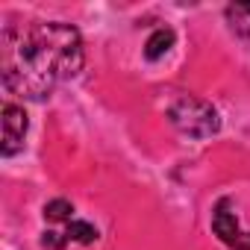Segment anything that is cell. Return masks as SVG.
Here are the masks:
<instances>
[{"label":"cell","instance_id":"6da1fadb","mask_svg":"<svg viewBox=\"0 0 250 250\" xmlns=\"http://www.w3.org/2000/svg\"><path fill=\"white\" fill-rule=\"evenodd\" d=\"M83 68V39L71 24H6L0 39V74L12 94L42 100Z\"/></svg>","mask_w":250,"mask_h":250},{"label":"cell","instance_id":"5b68a950","mask_svg":"<svg viewBox=\"0 0 250 250\" xmlns=\"http://www.w3.org/2000/svg\"><path fill=\"white\" fill-rule=\"evenodd\" d=\"M171 44H174V33L165 30V27H159V30H153V36L145 44V56L147 59H159V56H165L171 50Z\"/></svg>","mask_w":250,"mask_h":250},{"label":"cell","instance_id":"7a4b0ae2","mask_svg":"<svg viewBox=\"0 0 250 250\" xmlns=\"http://www.w3.org/2000/svg\"><path fill=\"white\" fill-rule=\"evenodd\" d=\"M168 118L180 133H186L191 139H206V136L218 133V127H221L218 112L206 100H197V97H180L168 109Z\"/></svg>","mask_w":250,"mask_h":250},{"label":"cell","instance_id":"277c9868","mask_svg":"<svg viewBox=\"0 0 250 250\" xmlns=\"http://www.w3.org/2000/svg\"><path fill=\"white\" fill-rule=\"evenodd\" d=\"M27 112L15 103H3V156H12L24 147Z\"/></svg>","mask_w":250,"mask_h":250},{"label":"cell","instance_id":"8992f818","mask_svg":"<svg viewBox=\"0 0 250 250\" xmlns=\"http://www.w3.org/2000/svg\"><path fill=\"white\" fill-rule=\"evenodd\" d=\"M227 18L232 21V30H238V33L250 42V3H235V6H227Z\"/></svg>","mask_w":250,"mask_h":250},{"label":"cell","instance_id":"52a82bcc","mask_svg":"<svg viewBox=\"0 0 250 250\" xmlns=\"http://www.w3.org/2000/svg\"><path fill=\"white\" fill-rule=\"evenodd\" d=\"M44 218L53 224H68V221H74V206L68 200H53L44 206Z\"/></svg>","mask_w":250,"mask_h":250},{"label":"cell","instance_id":"3957f363","mask_svg":"<svg viewBox=\"0 0 250 250\" xmlns=\"http://www.w3.org/2000/svg\"><path fill=\"white\" fill-rule=\"evenodd\" d=\"M212 227H215V232L221 235L224 244H229V247H235V250H250V232H244V229L238 227V218H235L229 200H221V203L215 206Z\"/></svg>","mask_w":250,"mask_h":250}]
</instances>
